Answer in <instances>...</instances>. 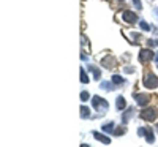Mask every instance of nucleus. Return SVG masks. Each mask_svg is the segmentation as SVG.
I'll list each match as a JSON object with an SVG mask.
<instances>
[{"mask_svg": "<svg viewBox=\"0 0 158 147\" xmlns=\"http://www.w3.org/2000/svg\"><path fill=\"white\" fill-rule=\"evenodd\" d=\"M81 82L82 84H89V78H87V73L84 68H81Z\"/></svg>", "mask_w": 158, "mask_h": 147, "instance_id": "obj_18", "label": "nucleus"}, {"mask_svg": "<svg viewBox=\"0 0 158 147\" xmlns=\"http://www.w3.org/2000/svg\"><path fill=\"white\" fill-rule=\"evenodd\" d=\"M131 2H133V5H135V8H136V10H142V5H141L139 0H131Z\"/></svg>", "mask_w": 158, "mask_h": 147, "instance_id": "obj_21", "label": "nucleus"}, {"mask_svg": "<svg viewBox=\"0 0 158 147\" xmlns=\"http://www.w3.org/2000/svg\"><path fill=\"white\" fill-rule=\"evenodd\" d=\"M123 71H125V73H135V68H133V66H125Z\"/></svg>", "mask_w": 158, "mask_h": 147, "instance_id": "obj_24", "label": "nucleus"}, {"mask_svg": "<svg viewBox=\"0 0 158 147\" xmlns=\"http://www.w3.org/2000/svg\"><path fill=\"white\" fill-rule=\"evenodd\" d=\"M144 138L147 139V142H149V144H153L155 136H153V130H152L150 127H146V128H144Z\"/></svg>", "mask_w": 158, "mask_h": 147, "instance_id": "obj_8", "label": "nucleus"}, {"mask_svg": "<svg viewBox=\"0 0 158 147\" xmlns=\"http://www.w3.org/2000/svg\"><path fill=\"white\" fill-rule=\"evenodd\" d=\"M122 19H123L127 24H131V25L138 22V16H136V13L128 11V10H125V11L122 13Z\"/></svg>", "mask_w": 158, "mask_h": 147, "instance_id": "obj_5", "label": "nucleus"}, {"mask_svg": "<svg viewBox=\"0 0 158 147\" xmlns=\"http://www.w3.org/2000/svg\"><path fill=\"white\" fill-rule=\"evenodd\" d=\"M135 100L139 106H147L150 101V97L146 95V93H135Z\"/></svg>", "mask_w": 158, "mask_h": 147, "instance_id": "obj_7", "label": "nucleus"}, {"mask_svg": "<svg viewBox=\"0 0 158 147\" xmlns=\"http://www.w3.org/2000/svg\"><path fill=\"white\" fill-rule=\"evenodd\" d=\"M156 130H158V125H156Z\"/></svg>", "mask_w": 158, "mask_h": 147, "instance_id": "obj_26", "label": "nucleus"}, {"mask_svg": "<svg viewBox=\"0 0 158 147\" xmlns=\"http://www.w3.org/2000/svg\"><path fill=\"white\" fill-rule=\"evenodd\" d=\"M89 70L92 71V74H94V78L97 79V81L101 78V73H100V70L97 68V66H94V65H89Z\"/></svg>", "mask_w": 158, "mask_h": 147, "instance_id": "obj_14", "label": "nucleus"}, {"mask_svg": "<svg viewBox=\"0 0 158 147\" xmlns=\"http://www.w3.org/2000/svg\"><path fill=\"white\" fill-rule=\"evenodd\" d=\"M125 133H127V128H123V127H122V128H115V130H114V135H115V136L125 135Z\"/></svg>", "mask_w": 158, "mask_h": 147, "instance_id": "obj_20", "label": "nucleus"}, {"mask_svg": "<svg viewBox=\"0 0 158 147\" xmlns=\"http://www.w3.org/2000/svg\"><path fill=\"white\" fill-rule=\"evenodd\" d=\"M81 117L82 119H89L90 117V109L87 108V106H84V104L81 106Z\"/></svg>", "mask_w": 158, "mask_h": 147, "instance_id": "obj_15", "label": "nucleus"}, {"mask_svg": "<svg viewBox=\"0 0 158 147\" xmlns=\"http://www.w3.org/2000/svg\"><path fill=\"white\" fill-rule=\"evenodd\" d=\"M81 100L82 101H87L89 100V93L87 92H81Z\"/></svg>", "mask_w": 158, "mask_h": 147, "instance_id": "obj_22", "label": "nucleus"}, {"mask_svg": "<svg viewBox=\"0 0 158 147\" xmlns=\"http://www.w3.org/2000/svg\"><path fill=\"white\" fill-rule=\"evenodd\" d=\"M147 44L149 46H158V40H149Z\"/></svg>", "mask_w": 158, "mask_h": 147, "instance_id": "obj_23", "label": "nucleus"}, {"mask_svg": "<svg viewBox=\"0 0 158 147\" xmlns=\"http://www.w3.org/2000/svg\"><path fill=\"white\" fill-rule=\"evenodd\" d=\"M115 108H117L118 111H123V109L127 108V103H125V98H123V97H117V100H115Z\"/></svg>", "mask_w": 158, "mask_h": 147, "instance_id": "obj_10", "label": "nucleus"}, {"mask_svg": "<svg viewBox=\"0 0 158 147\" xmlns=\"http://www.w3.org/2000/svg\"><path fill=\"white\" fill-rule=\"evenodd\" d=\"M141 117L147 122H152V120L156 119V109L155 108H146L142 112H141Z\"/></svg>", "mask_w": 158, "mask_h": 147, "instance_id": "obj_4", "label": "nucleus"}, {"mask_svg": "<svg viewBox=\"0 0 158 147\" xmlns=\"http://www.w3.org/2000/svg\"><path fill=\"white\" fill-rule=\"evenodd\" d=\"M92 104H94V108H95V111H98V112H103V111H106V109H109V103L104 100V98H101V97H94L92 98Z\"/></svg>", "mask_w": 158, "mask_h": 147, "instance_id": "obj_1", "label": "nucleus"}, {"mask_svg": "<svg viewBox=\"0 0 158 147\" xmlns=\"http://www.w3.org/2000/svg\"><path fill=\"white\" fill-rule=\"evenodd\" d=\"M112 82H114V86H123L125 84V79L122 76H118V74H114L112 76Z\"/></svg>", "mask_w": 158, "mask_h": 147, "instance_id": "obj_12", "label": "nucleus"}, {"mask_svg": "<svg viewBox=\"0 0 158 147\" xmlns=\"http://www.w3.org/2000/svg\"><path fill=\"white\" fill-rule=\"evenodd\" d=\"M101 65L104 66V68H108V70H114L115 66H117V59H115V57H112V56L104 57V59L101 60Z\"/></svg>", "mask_w": 158, "mask_h": 147, "instance_id": "obj_6", "label": "nucleus"}, {"mask_svg": "<svg viewBox=\"0 0 158 147\" xmlns=\"http://www.w3.org/2000/svg\"><path fill=\"white\" fill-rule=\"evenodd\" d=\"M133 114H135V109H133V108H128V109L125 111V114L122 116V122H123V124H127L128 120H130L131 117H133Z\"/></svg>", "mask_w": 158, "mask_h": 147, "instance_id": "obj_11", "label": "nucleus"}, {"mask_svg": "<svg viewBox=\"0 0 158 147\" xmlns=\"http://www.w3.org/2000/svg\"><path fill=\"white\" fill-rule=\"evenodd\" d=\"M144 86L147 89H156L158 87V76L152 74V73H146L144 74V79H142Z\"/></svg>", "mask_w": 158, "mask_h": 147, "instance_id": "obj_2", "label": "nucleus"}, {"mask_svg": "<svg viewBox=\"0 0 158 147\" xmlns=\"http://www.w3.org/2000/svg\"><path fill=\"white\" fill-rule=\"evenodd\" d=\"M101 130H103L104 133H111V131H114V124H112V122H109V124H104V125L101 127Z\"/></svg>", "mask_w": 158, "mask_h": 147, "instance_id": "obj_17", "label": "nucleus"}, {"mask_svg": "<svg viewBox=\"0 0 158 147\" xmlns=\"http://www.w3.org/2000/svg\"><path fill=\"white\" fill-rule=\"evenodd\" d=\"M100 87L103 90H114V82H106V81H104V82L100 84Z\"/></svg>", "mask_w": 158, "mask_h": 147, "instance_id": "obj_16", "label": "nucleus"}, {"mask_svg": "<svg viewBox=\"0 0 158 147\" xmlns=\"http://www.w3.org/2000/svg\"><path fill=\"white\" fill-rule=\"evenodd\" d=\"M130 36H131V41H133V44H139L141 40H142V35H141V33H133V32H131Z\"/></svg>", "mask_w": 158, "mask_h": 147, "instance_id": "obj_13", "label": "nucleus"}, {"mask_svg": "<svg viewBox=\"0 0 158 147\" xmlns=\"http://www.w3.org/2000/svg\"><path fill=\"white\" fill-rule=\"evenodd\" d=\"M94 138H95V139H98V141H100V142H103V144H111V139H109L108 136L101 135V133H98V131H94Z\"/></svg>", "mask_w": 158, "mask_h": 147, "instance_id": "obj_9", "label": "nucleus"}, {"mask_svg": "<svg viewBox=\"0 0 158 147\" xmlns=\"http://www.w3.org/2000/svg\"><path fill=\"white\" fill-rule=\"evenodd\" d=\"M81 147H90L89 144H81Z\"/></svg>", "mask_w": 158, "mask_h": 147, "instance_id": "obj_25", "label": "nucleus"}, {"mask_svg": "<svg viewBox=\"0 0 158 147\" xmlns=\"http://www.w3.org/2000/svg\"><path fill=\"white\" fill-rule=\"evenodd\" d=\"M152 59H155L153 51H150V49H142V51L139 52V62H141V63H147V62H150Z\"/></svg>", "mask_w": 158, "mask_h": 147, "instance_id": "obj_3", "label": "nucleus"}, {"mask_svg": "<svg viewBox=\"0 0 158 147\" xmlns=\"http://www.w3.org/2000/svg\"><path fill=\"white\" fill-rule=\"evenodd\" d=\"M139 25H141V30H146V32H149L152 27H150V24L149 22H146V21H141L139 22Z\"/></svg>", "mask_w": 158, "mask_h": 147, "instance_id": "obj_19", "label": "nucleus"}]
</instances>
